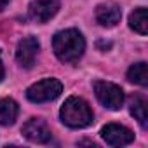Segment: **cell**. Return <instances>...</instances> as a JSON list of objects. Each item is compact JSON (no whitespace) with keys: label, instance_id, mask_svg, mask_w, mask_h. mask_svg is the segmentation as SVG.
Here are the masks:
<instances>
[{"label":"cell","instance_id":"obj_14","mask_svg":"<svg viewBox=\"0 0 148 148\" xmlns=\"http://www.w3.org/2000/svg\"><path fill=\"white\" fill-rule=\"evenodd\" d=\"M9 2H11V0H0V11H4L9 5Z\"/></svg>","mask_w":148,"mask_h":148},{"label":"cell","instance_id":"obj_4","mask_svg":"<svg viewBox=\"0 0 148 148\" xmlns=\"http://www.w3.org/2000/svg\"><path fill=\"white\" fill-rule=\"evenodd\" d=\"M94 92H96V98L99 99V103L103 106H106L108 110H120L124 105V91L112 82H103V80L96 82Z\"/></svg>","mask_w":148,"mask_h":148},{"label":"cell","instance_id":"obj_13","mask_svg":"<svg viewBox=\"0 0 148 148\" xmlns=\"http://www.w3.org/2000/svg\"><path fill=\"white\" fill-rule=\"evenodd\" d=\"M127 80L134 82L141 87L148 86V73H146V63H136L127 70Z\"/></svg>","mask_w":148,"mask_h":148},{"label":"cell","instance_id":"obj_8","mask_svg":"<svg viewBox=\"0 0 148 148\" xmlns=\"http://www.w3.org/2000/svg\"><path fill=\"white\" fill-rule=\"evenodd\" d=\"M23 136L32 143H47L51 139V129L42 119H30L23 125Z\"/></svg>","mask_w":148,"mask_h":148},{"label":"cell","instance_id":"obj_2","mask_svg":"<svg viewBox=\"0 0 148 148\" xmlns=\"http://www.w3.org/2000/svg\"><path fill=\"white\" fill-rule=\"evenodd\" d=\"M61 120L63 124H66L68 127L71 129H82V127H87L92 124L94 120V115H92V110L89 108L87 101H84L82 98H77V96H70L64 105L61 106Z\"/></svg>","mask_w":148,"mask_h":148},{"label":"cell","instance_id":"obj_6","mask_svg":"<svg viewBox=\"0 0 148 148\" xmlns=\"http://www.w3.org/2000/svg\"><path fill=\"white\" fill-rule=\"evenodd\" d=\"M101 138L112 145V146H125L129 143L134 141V134L131 129H127L125 125H119V124H108L101 129Z\"/></svg>","mask_w":148,"mask_h":148},{"label":"cell","instance_id":"obj_10","mask_svg":"<svg viewBox=\"0 0 148 148\" xmlns=\"http://www.w3.org/2000/svg\"><path fill=\"white\" fill-rule=\"evenodd\" d=\"M19 115V106L11 98L0 99V124L2 125H12Z\"/></svg>","mask_w":148,"mask_h":148},{"label":"cell","instance_id":"obj_15","mask_svg":"<svg viewBox=\"0 0 148 148\" xmlns=\"http://www.w3.org/2000/svg\"><path fill=\"white\" fill-rule=\"evenodd\" d=\"M4 79V66H2V59H0V80Z\"/></svg>","mask_w":148,"mask_h":148},{"label":"cell","instance_id":"obj_1","mask_svg":"<svg viewBox=\"0 0 148 148\" xmlns=\"http://www.w3.org/2000/svg\"><path fill=\"white\" fill-rule=\"evenodd\" d=\"M52 47L59 61L63 63H75L86 51V40L79 30H63L58 32L52 38Z\"/></svg>","mask_w":148,"mask_h":148},{"label":"cell","instance_id":"obj_12","mask_svg":"<svg viewBox=\"0 0 148 148\" xmlns=\"http://www.w3.org/2000/svg\"><path fill=\"white\" fill-rule=\"evenodd\" d=\"M129 26L138 32L139 35H146L148 32V19H146V9L145 7H138L131 12L129 16Z\"/></svg>","mask_w":148,"mask_h":148},{"label":"cell","instance_id":"obj_7","mask_svg":"<svg viewBox=\"0 0 148 148\" xmlns=\"http://www.w3.org/2000/svg\"><path fill=\"white\" fill-rule=\"evenodd\" d=\"M40 51V42L35 37H26L18 44V51H16V59L23 68H32L35 64L37 54Z\"/></svg>","mask_w":148,"mask_h":148},{"label":"cell","instance_id":"obj_5","mask_svg":"<svg viewBox=\"0 0 148 148\" xmlns=\"http://www.w3.org/2000/svg\"><path fill=\"white\" fill-rule=\"evenodd\" d=\"M59 5H61L59 0H33L30 4L28 14L37 23H47L56 16V12L59 11Z\"/></svg>","mask_w":148,"mask_h":148},{"label":"cell","instance_id":"obj_11","mask_svg":"<svg viewBox=\"0 0 148 148\" xmlns=\"http://www.w3.org/2000/svg\"><path fill=\"white\" fill-rule=\"evenodd\" d=\"M146 106H148V101L145 96L141 94H136L131 98V115L139 122V125L143 129L148 127V115H146Z\"/></svg>","mask_w":148,"mask_h":148},{"label":"cell","instance_id":"obj_3","mask_svg":"<svg viewBox=\"0 0 148 148\" xmlns=\"http://www.w3.org/2000/svg\"><path fill=\"white\" fill-rule=\"evenodd\" d=\"M63 91V86L59 80L56 79H44L33 86L28 87L26 91V98L32 101V103H47V101H52L56 99Z\"/></svg>","mask_w":148,"mask_h":148},{"label":"cell","instance_id":"obj_9","mask_svg":"<svg viewBox=\"0 0 148 148\" xmlns=\"http://www.w3.org/2000/svg\"><path fill=\"white\" fill-rule=\"evenodd\" d=\"M120 18H122V11L115 4H101L96 9V21L101 26L112 28L120 21Z\"/></svg>","mask_w":148,"mask_h":148}]
</instances>
